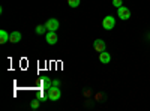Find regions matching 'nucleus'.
Wrapping results in <instances>:
<instances>
[{
  "label": "nucleus",
  "instance_id": "nucleus-1",
  "mask_svg": "<svg viewBox=\"0 0 150 111\" xmlns=\"http://www.w3.org/2000/svg\"><path fill=\"white\" fill-rule=\"evenodd\" d=\"M48 98H50V101H53V102H56V101H59L60 98H62V92H60V89L57 87V86H51L48 90Z\"/></svg>",
  "mask_w": 150,
  "mask_h": 111
},
{
  "label": "nucleus",
  "instance_id": "nucleus-2",
  "mask_svg": "<svg viewBox=\"0 0 150 111\" xmlns=\"http://www.w3.org/2000/svg\"><path fill=\"white\" fill-rule=\"evenodd\" d=\"M114 26H116V18L112 15H107L102 21V27L105 30H111V29H114Z\"/></svg>",
  "mask_w": 150,
  "mask_h": 111
},
{
  "label": "nucleus",
  "instance_id": "nucleus-3",
  "mask_svg": "<svg viewBox=\"0 0 150 111\" xmlns=\"http://www.w3.org/2000/svg\"><path fill=\"white\" fill-rule=\"evenodd\" d=\"M45 27H47V30H50V32H57V29L60 27V23H59V20H56V18H50V20H47V23H45Z\"/></svg>",
  "mask_w": 150,
  "mask_h": 111
},
{
  "label": "nucleus",
  "instance_id": "nucleus-4",
  "mask_svg": "<svg viewBox=\"0 0 150 111\" xmlns=\"http://www.w3.org/2000/svg\"><path fill=\"white\" fill-rule=\"evenodd\" d=\"M117 15H119L120 20H129L131 11H129V8H126V6H120V8H117Z\"/></svg>",
  "mask_w": 150,
  "mask_h": 111
},
{
  "label": "nucleus",
  "instance_id": "nucleus-5",
  "mask_svg": "<svg viewBox=\"0 0 150 111\" xmlns=\"http://www.w3.org/2000/svg\"><path fill=\"white\" fill-rule=\"evenodd\" d=\"M45 41H47V44H50V45H54V44H57V41H59V38H57V33L56 32H47L45 33Z\"/></svg>",
  "mask_w": 150,
  "mask_h": 111
},
{
  "label": "nucleus",
  "instance_id": "nucleus-6",
  "mask_svg": "<svg viewBox=\"0 0 150 111\" xmlns=\"http://www.w3.org/2000/svg\"><path fill=\"white\" fill-rule=\"evenodd\" d=\"M93 48L98 51V53H102V51H105V48H107V45H105V41H102V39H96L95 42H93Z\"/></svg>",
  "mask_w": 150,
  "mask_h": 111
},
{
  "label": "nucleus",
  "instance_id": "nucleus-7",
  "mask_svg": "<svg viewBox=\"0 0 150 111\" xmlns=\"http://www.w3.org/2000/svg\"><path fill=\"white\" fill-rule=\"evenodd\" d=\"M20 41H21V33H20V32L14 30V32H11V33H9V42H12V44H18Z\"/></svg>",
  "mask_w": 150,
  "mask_h": 111
},
{
  "label": "nucleus",
  "instance_id": "nucleus-8",
  "mask_svg": "<svg viewBox=\"0 0 150 111\" xmlns=\"http://www.w3.org/2000/svg\"><path fill=\"white\" fill-rule=\"evenodd\" d=\"M110 60H111V56H110V53H107V51L99 53V62H101V63L107 65V63H110Z\"/></svg>",
  "mask_w": 150,
  "mask_h": 111
},
{
  "label": "nucleus",
  "instance_id": "nucleus-9",
  "mask_svg": "<svg viewBox=\"0 0 150 111\" xmlns=\"http://www.w3.org/2000/svg\"><path fill=\"white\" fill-rule=\"evenodd\" d=\"M9 41V33L6 32V30H0V42H2V44H6Z\"/></svg>",
  "mask_w": 150,
  "mask_h": 111
},
{
  "label": "nucleus",
  "instance_id": "nucleus-10",
  "mask_svg": "<svg viewBox=\"0 0 150 111\" xmlns=\"http://www.w3.org/2000/svg\"><path fill=\"white\" fill-rule=\"evenodd\" d=\"M51 86H53V81H50V78H47V77H45V78L42 80V87H44V89H47V90H48L50 87H51Z\"/></svg>",
  "mask_w": 150,
  "mask_h": 111
},
{
  "label": "nucleus",
  "instance_id": "nucleus-11",
  "mask_svg": "<svg viewBox=\"0 0 150 111\" xmlns=\"http://www.w3.org/2000/svg\"><path fill=\"white\" fill-rule=\"evenodd\" d=\"M36 33L38 35H44L45 33V30H47V27H45V24H39V26H36Z\"/></svg>",
  "mask_w": 150,
  "mask_h": 111
},
{
  "label": "nucleus",
  "instance_id": "nucleus-12",
  "mask_svg": "<svg viewBox=\"0 0 150 111\" xmlns=\"http://www.w3.org/2000/svg\"><path fill=\"white\" fill-rule=\"evenodd\" d=\"M80 3H81V0H68V5L71 8H77Z\"/></svg>",
  "mask_w": 150,
  "mask_h": 111
},
{
  "label": "nucleus",
  "instance_id": "nucleus-13",
  "mask_svg": "<svg viewBox=\"0 0 150 111\" xmlns=\"http://www.w3.org/2000/svg\"><path fill=\"white\" fill-rule=\"evenodd\" d=\"M30 107H32L33 110H36L38 107H39V101H38V99H33V101L30 102Z\"/></svg>",
  "mask_w": 150,
  "mask_h": 111
},
{
  "label": "nucleus",
  "instance_id": "nucleus-14",
  "mask_svg": "<svg viewBox=\"0 0 150 111\" xmlns=\"http://www.w3.org/2000/svg\"><path fill=\"white\" fill-rule=\"evenodd\" d=\"M112 6H116V8H120V6H123L122 0H112Z\"/></svg>",
  "mask_w": 150,
  "mask_h": 111
},
{
  "label": "nucleus",
  "instance_id": "nucleus-15",
  "mask_svg": "<svg viewBox=\"0 0 150 111\" xmlns=\"http://www.w3.org/2000/svg\"><path fill=\"white\" fill-rule=\"evenodd\" d=\"M53 86H57V87H59V86H60V81H59V80H53Z\"/></svg>",
  "mask_w": 150,
  "mask_h": 111
}]
</instances>
